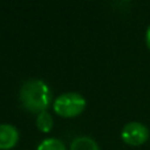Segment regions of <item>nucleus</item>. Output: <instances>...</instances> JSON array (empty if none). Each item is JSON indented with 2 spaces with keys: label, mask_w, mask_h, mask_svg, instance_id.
Masks as SVG:
<instances>
[{
  "label": "nucleus",
  "mask_w": 150,
  "mask_h": 150,
  "mask_svg": "<svg viewBox=\"0 0 150 150\" xmlns=\"http://www.w3.org/2000/svg\"><path fill=\"white\" fill-rule=\"evenodd\" d=\"M20 103L26 111L41 113L46 111L52 103V91L42 79H29L20 88Z\"/></svg>",
  "instance_id": "nucleus-1"
},
{
  "label": "nucleus",
  "mask_w": 150,
  "mask_h": 150,
  "mask_svg": "<svg viewBox=\"0 0 150 150\" xmlns=\"http://www.w3.org/2000/svg\"><path fill=\"white\" fill-rule=\"evenodd\" d=\"M54 111L59 116L75 117L86 108V99L78 92H65L54 101Z\"/></svg>",
  "instance_id": "nucleus-2"
},
{
  "label": "nucleus",
  "mask_w": 150,
  "mask_h": 150,
  "mask_svg": "<svg viewBox=\"0 0 150 150\" xmlns=\"http://www.w3.org/2000/svg\"><path fill=\"white\" fill-rule=\"evenodd\" d=\"M149 129L144 124L137 121L128 122L121 130V138L125 144L132 146H138L149 140Z\"/></svg>",
  "instance_id": "nucleus-3"
},
{
  "label": "nucleus",
  "mask_w": 150,
  "mask_h": 150,
  "mask_svg": "<svg viewBox=\"0 0 150 150\" xmlns=\"http://www.w3.org/2000/svg\"><path fill=\"white\" fill-rule=\"evenodd\" d=\"M18 130L12 124H0V150L12 149L18 142Z\"/></svg>",
  "instance_id": "nucleus-4"
},
{
  "label": "nucleus",
  "mask_w": 150,
  "mask_h": 150,
  "mask_svg": "<svg viewBox=\"0 0 150 150\" xmlns=\"http://www.w3.org/2000/svg\"><path fill=\"white\" fill-rule=\"evenodd\" d=\"M70 150H99V145L88 136H79L71 141Z\"/></svg>",
  "instance_id": "nucleus-5"
},
{
  "label": "nucleus",
  "mask_w": 150,
  "mask_h": 150,
  "mask_svg": "<svg viewBox=\"0 0 150 150\" xmlns=\"http://www.w3.org/2000/svg\"><path fill=\"white\" fill-rule=\"evenodd\" d=\"M36 124H37V128H38L41 132L44 133H47L52 130L53 128V117L49 112L44 111L41 113L37 115V119H36Z\"/></svg>",
  "instance_id": "nucleus-6"
},
{
  "label": "nucleus",
  "mask_w": 150,
  "mask_h": 150,
  "mask_svg": "<svg viewBox=\"0 0 150 150\" xmlns=\"http://www.w3.org/2000/svg\"><path fill=\"white\" fill-rule=\"evenodd\" d=\"M37 150H66V146L58 138H45L37 146Z\"/></svg>",
  "instance_id": "nucleus-7"
},
{
  "label": "nucleus",
  "mask_w": 150,
  "mask_h": 150,
  "mask_svg": "<svg viewBox=\"0 0 150 150\" xmlns=\"http://www.w3.org/2000/svg\"><path fill=\"white\" fill-rule=\"evenodd\" d=\"M146 45L150 49V25L148 26V30H146Z\"/></svg>",
  "instance_id": "nucleus-8"
}]
</instances>
